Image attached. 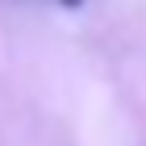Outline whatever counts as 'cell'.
Here are the masks:
<instances>
[{
    "instance_id": "6da1fadb",
    "label": "cell",
    "mask_w": 146,
    "mask_h": 146,
    "mask_svg": "<svg viewBox=\"0 0 146 146\" xmlns=\"http://www.w3.org/2000/svg\"><path fill=\"white\" fill-rule=\"evenodd\" d=\"M58 4H67V9H79V4H84V0H58Z\"/></svg>"
}]
</instances>
